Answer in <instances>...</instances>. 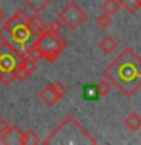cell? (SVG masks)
<instances>
[{
  "label": "cell",
  "mask_w": 141,
  "mask_h": 145,
  "mask_svg": "<svg viewBox=\"0 0 141 145\" xmlns=\"http://www.w3.org/2000/svg\"><path fill=\"white\" fill-rule=\"evenodd\" d=\"M20 56L9 50L6 45H0V83L11 85L15 82V68L18 65Z\"/></svg>",
  "instance_id": "277c9868"
},
{
  "label": "cell",
  "mask_w": 141,
  "mask_h": 145,
  "mask_svg": "<svg viewBox=\"0 0 141 145\" xmlns=\"http://www.w3.org/2000/svg\"><path fill=\"white\" fill-rule=\"evenodd\" d=\"M111 82L106 80V79H103V80H100L97 85H96V88H97V92H99V97H105V95H108L109 94V91H111Z\"/></svg>",
  "instance_id": "5bb4252c"
},
{
  "label": "cell",
  "mask_w": 141,
  "mask_h": 145,
  "mask_svg": "<svg viewBox=\"0 0 141 145\" xmlns=\"http://www.w3.org/2000/svg\"><path fill=\"white\" fill-rule=\"evenodd\" d=\"M32 17L34 15H30L24 9H18L0 29L2 44L6 45L14 53H17L18 56L24 54L26 50L29 48L27 45H30L32 41L35 39V35L30 27Z\"/></svg>",
  "instance_id": "7a4b0ae2"
},
{
  "label": "cell",
  "mask_w": 141,
  "mask_h": 145,
  "mask_svg": "<svg viewBox=\"0 0 141 145\" xmlns=\"http://www.w3.org/2000/svg\"><path fill=\"white\" fill-rule=\"evenodd\" d=\"M67 39L61 35V32H55L49 27L35 36L26 53H32L36 57H41L50 63L56 62L62 52L67 48Z\"/></svg>",
  "instance_id": "3957f363"
},
{
  "label": "cell",
  "mask_w": 141,
  "mask_h": 145,
  "mask_svg": "<svg viewBox=\"0 0 141 145\" xmlns=\"http://www.w3.org/2000/svg\"><path fill=\"white\" fill-rule=\"evenodd\" d=\"M18 144L20 145H38L41 144V138L34 130H24V131H21Z\"/></svg>",
  "instance_id": "30bf717a"
},
{
  "label": "cell",
  "mask_w": 141,
  "mask_h": 145,
  "mask_svg": "<svg viewBox=\"0 0 141 145\" xmlns=\"http://www.w3.org/2000/svg\"><path fill=\"white\" fill-rule=\"evenodd\" d=\"M125 127L129 131H132V133H135V131H138L141 129V115L138 112L132 110L130 113H127V116L125 118Z\"/></svg>",
  "instance_id": "52a82bcc"
},
{
  "label": "cell",
  "mask_w": 141,
  "mask_h": 145,
  "mask_svg": "<svg viewBox=\"0 0 141 145\" xmlns=\"http://www.w3.org/2000/svg\"><path fill=\"white\" fill-rule=\"evenodd\" d=\"M100 8H102V11L105 14H108V15H115L118 12V9H120V3H118V0H103L102 5H100Z\"/></svg>",
  "instance_id": "4fadbf2b"
},
{
  "label": "cell",
  "mask_w": 141,
  "mask_h": 145,
  "mask_svg": "<svg viewBox=\"0 0 141 145\" xmlns=\"http://www.w3.org/2000/svg\"><path fill=\"white\" fill-rule=\"evenodd\" d=\"M62 27H64V24L61 23V20H53L52 23L49 24V29H52V30H55V32H61L62 30Z\"/></svg>",
  "instance_id": "e0dca14e"
},
{
  "label": "cell",
  "mask_w": 141,
  "mask_h": 145,
  "mask_svg": "<svg viewBox=\"0 0 141 145\" xmlns=\"http://www.w3.org/2000/svg\"><path fill=\"white\" fill-rule=\"evenodd\" d=\"M84 97H85L86 100H97V98H99V92H97L96 85L85 86V89H84Z\"/></svg>",
  "instance_id": "2e32d148"
},
{
  "label": "cell",
  "mask_w": 141,
  "mask_h": 145,
  "mask_svg": "<svg viewBox=\"0 0 141 145\" xmlns=\"http://www.w3.org/2000/svg\"><path fill=\"white\" fill-rule=\"evenodd\" d=\"M103 77L126 98L141 88V57L132 48H125L103 70Z\"/></svg>",
  "instance_id": "6da1fadb"
},
{
  "label": "cell",
  "mask_w": 141,
  "mask_h": 145,
  "mask_svg": "<svg viewBox=\"0 0 141 145\" xmlns=\"http://www.w3.org/2000/svg\"><path fill=\"white\" fill-rule=\"evenodd\" d=\"M97 45H99V48L102 50L105 54H112L117 50V47H118V44H117V41L114 39V36H109V35L103 36V38L99 41Z\"/></svg>",
  "instance_id": "9c48e42d"
},
{
  "label": "cell",
  "mask_w": 141,
  "mask_h": 145,
  "mask_svg": "<svg viewBox=\"0 0 141 145\" xmlns=\"http://www.w3.org/2000/svg\"><path fill=\"white\" fill-rule=\"evenodd\" d=\"M86 18H88V14L74 0H70L59 14V20L68 30H76L82 23L86 21Z\"/></svg>",
  "instance_id": "5b68a950"
},
{
  "label": "cell",
  "mask_w": 141,
  "mask_h": 145,
  "mask_svg": "<svg viewBox=\"0 0 141 145\" xmlns=\"http://www.w3.org/2000/svg\"><path fill=\"white\" fill-rule=\"evenodd\" d=\"M96 24H97L100 29H108L109 26H111V15H108V14H99L97 17H96Z\"/></svg>",
  "instance_id": "9a60e30c"
},
{
  "label": "cell",
  "mask_w": 141,
  "mask_h": 145,
  "mask_svg": "<svg viewBox=\"0 0 141 145\" xmlns=\"http://www.w3.org/2000/svg\"><path fill=\"white\" fill-rule=\"evenodd\" d=\"M20 135H21L20 127H18V125H11L6 133H5L3 136H0V139H2L3 144L12 145V144H18V140H20Z\"/></svg>",
  "instance_id": "ba28073f"
},
{
  "label": "cell",
  "mask_w": 141,
  "mask_h": 145,
  "mask_svg": "<svg viewBox=\"0 0 141 145\" xmlns=\"http://www.w3.org/2000/svg\"><path fill=\"white\" fill-rule=\"evenodd\" d=\"M68 92V88L62 82H53L49 83L47 86H44L40 92V100L43 101L45 106L52 107L55 104H58L62 100V97Z\"/></svg>",
  "instance_id": "8992f818"
},
{
  "label": "cell",
  "mask_w": 141,
  "mask_h": 145,
  "mask_svg": "<svg viewBox=\"0 0 141 145\" xmlns=\"http://www.w3.org/2000/svg\"><path fill=\"white\" fill-rule=\"evenodd\" d=\"M9 127H11V124L5 120V118H0V136H3L6 131L9 130Z\"/></svg>",
  "instance_id": "ac0fdd59"
},
{
  "label": "cell",
  "mask_w": 141,
  "mask_h": 145,
  "mask_svg": "<svg viewBox=\"0 0 141 145\" xmlns=\"http://www.w3.org/2000/svg\"><path fill=\"white\" fill-rule=\"evenodd\" d=\"M52 0H23L26 8H29L34 14H41L50 5Z\"/></svg>",
  "instance_id": "8fae6325"
},
{
  "label": "cell",
  "mask_w": 141,
  "mask_h": 145,
  "mask_svg": "<svg viewBox=\"0 0 141 145\" xmlns=\"http://www.w3.org/2000/svg\"><path fill=\"white\" fill-rule=\"evenodd\" d=\"M120 8L129 14H136L141 9V0H118Z\"/></svg>",
  "instance_id": "7c38bea8"
},
{
  "label": "cell",
  "mask_w": 141,
  "mask_h": 145,
  "mask_svg": "<svg viewBox=\"0 0 141 145\" xmlns=\"http://www.w3.org/2000/svg\"><path fill=\"white\" fill-rule=\"evenodd\" d=\"M3 20H5V12L2 11V9H0V24H2Z\"/></svg>",
  "instance_id": "d6986e66"
}]
</instances>
